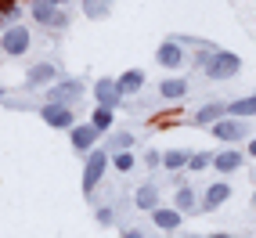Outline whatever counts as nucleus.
<instances>
[{
    "instance_id": "f257e3e1",
    "label": "nucleus",
    "mask_w": 256,
    "mask_h": 238,
    "mask_svg": "<svg viewBox=\"0 0 256 238\" xmlns=\"http://www.w3.org/2000/svg\"><path fill=\"white\" fill-rule=\"evenodd\" d=\"M238 69H242V58L231 54V50H213L206 58V76L210 80H231Z\"/></svg>"
},
{
    "instance_id": "f03ea898",
    "label": "nucleus",
    "mask_w": 256,
    "mask_h": 238,
    "mask_svg": "<svg viewBox=\"0 0 256 238\" xmlns=\"http://www.w3.org/2000/svg\"><path fill=\"white\" fill-rule=\"evenodd\" d=\"M108 159H112V156H108V152H101V148L87 156V166H83V192H87V195L98 188V180L105 177V166H108Z\"/></svg>"
},
{
    "instance_id": "7ed1b4c3",
    "label": "nucleus",
    "mask_w": 256,
    "mask_h": 238,
    "mask_svg": "<svg viewBox=\"0 0 256 238\" xmlns=\"http://www.w3.org/2000/svg\"><path fill=\"white\" fill-rule=\"evenodd\" d=\"M44 123L58 126V130H72L76 126V116H72V105H58V101H47V105L40 108Z\"/></svg>"
},
{
    "instance_id": "20e7f679",
    "label": "nucleus",
    "mask_w": 256,
    "mask_h": 238,
    "mask_svg": "<svg viewBox=\"0 0 256 238\" xmlns=\"http://www.w3.org/2000/svg\"><path fill=\"white\" fill-rule=\"evenodd\" d=\"M0 50L11 58H22L26 50H29V29L26 26H11L4 36H0Z\"/></svg>"
},
{
    "instance_id": "39448f33",
    "label": "nucleus",
    "mask_w": 256,
    "mask_h": 238,
    "mask_svg": "<svg viewBox=\"0 0 256 238\" xmlns=\"http://www.w3.org/2000/svg\"><path fill=\"white\" fill-rule=\"evenodd\" d=\"M32 18H36L40 26H50V29H62L65 22H69L65 11H58L50 0H32Z\"/></svg>"
},
{
    "instance_id": "423d86ee",
    "label": "nucleus",
    "mask_w": 256,
    "mask_h": 238,
    "mask_svg": "<svg viewBox=\"0 0 256 238\" xmlns=\"http://www.w3.org/2000/svg\"><path fill=\"white\" fill-rule=\"evenodd\" d=\"M156 62L162 65V69H184V44L166 40V44L156 50Z\"/></svg>"
},
{
    "instance_id": "0eeeda50",
    "label": "nucleus",
    "mask_w": 256,
    "mask_h": 238,
    "mask_svg": "<svg viewBox=\"0 0 256 238\" xmlns=\"http://www.w3.org/2000/svg\"><path fill=\"white\" fill-rule=\"evenodd\" d=\"M213 138L228 141V144L242 141L246 138V119H220V123H213Z\"/></svg>"
},
{
    "instance_id": "6e6552de",
    "label": "nucleus",
    "mask_w": 256,
    "mask_h": 238,
    "mask_svg": "<svg viewBox=\"0 0 256 238\" xmlns=\"http://www.w3.org/2000/svg\"><path fill=\"white\" fill-rule=\"evenodd\" d=\"M94 94H98V108H116L119 101H123V94H119V87H116V80H98Z\"/></svg>"
},
{
    "instance_id": "1a4fd4ad",
    "label": "nucleus",
    "mask_w": 256,
    "mask_h": 238,
    "mask_svg": "<svg viewBox=\"0 0 256 238\" xmlns=\"http://www.w3.org/2000/svg\"><path fill=\"white\" fill-rule=\"evenodd\" d=\"M54 80H58V65H50V62H36L26 76L29 87H44V83H54Z\"/></svg>"
},
{
    "instance_id": "9d476101",
    "label": "nucleus",
    "mask_w": 256,
    "mask_h": 238,
    "mask_svg": "<svg viewBox=\"0 0 256 238\" xmlns=\"http://www.w3.org/2000/svg\"><path fill=\"white\" fill-rule=\"evenodd\" d=\"M83 90V80H69V83H58V87H50L47 101H58V105H69V101H76Z\"/></svg>"
},
{
    "instance_id": "9b49d317",
    "label": "nucleus",
    "mask_w": 256,
    "mask_h": 238,
    "mask_svg": "<svg viewBox=\"0 0 256 238\" xmlns=\"http://www.w3.org/2000/svg\"><path fill=\"white\" fill-rule=\"evenodd\" d=\"M69 138H72V148H76V152H87L90 144H98L101 130H94V126L87 123V126H72V130H69Z\"/></svg>"
},
{
    "instance_id": "f8f14e48",
    "label": "nucleus",
    "mask_w": 256,
    "mask_h": 238,
    "mask_svg": "<svg viewBox=\"0 0 256 238\" xmlns=\"http://www.w3.org/2000/svg\"><path fill=\"white\" fill-rule=\"evenodd\" d=\"M116 87H119V94H123V98H126V94H138V90L144 87V72H141V69H130V72H123V76L116 80Z\"/></svg>"
},
{
    "instance_id": "ddd939ff",
    "label": "nucleus",
    "mask_w": 256,
    "mask_h": 238,
    "mask_svg": "<svg viewBox=\"0 0 256 238\" xmlns=\"http://www.w3.org/2000/svg\"><path fill=\"white\" fill-rule=\"evenodd\" d=\"M231 198V184H210V192H206V198H202V206L206 210H216V206H224V202Z\"/></svg>"
},
{
    "instance_id": "4468645a",
    "label": "nucleus",
    "mask_w": 256,
    "mask_h": 238,
    "mask_svg": "<svg viewBox=\"0 0 256 238\" xmlns=\"http://www.w3.org/2000/svg\"><path fill=\"white\" fill-rule=\"evenodd\" d=\"M213 166L220 170V174H234V170L242 166V152H234V148L220 152V156H213Z\"/></svg>"
},
{
    "instance_id": "2eb2a0df",
    "label": "nucleus",
    "mask_w": 256,
    "mask_h": 238,
    "mask_svg": "<svg viewBox=\"0 0 256 238\" xmlns=\"http://www.w3.org/2000/svg\"><path fill=\"white\" fill-rule=\"evenodd\" d=\"M152 220H156V228H162V231H177L180 228V213L177 210H152Z\"/></svg>"
},
{
    "instance_id": "dca6fc26",
    "label": "nucleus",
    "mask_w": 256,
    "mask_h": 238,
    "mask_svg": "<svg viewBox=\"0 0 256 238\" xmlns=\"http://www.w3.org/2000/svg\"><path fill=\"white\" fill-rule=\"evenodd\" d=\"M159 94H162L166 101H177V98H184V94H188V80H180V76H174V80H162V83H159Z\"/></svg>"
},
{
    "instance_id": "f3484780",
    "label": "nucleus",
    "mask_w": 256,
    "mask_h": 238,
    "mask_svg": "<svg viewBox=\"0 0 256 238\" xmlns=\"http://www.w3.org/2000/svg\"><path fill=\"white\" fill-rule=\"evenodd\" d=\"M228 116V105H220V101H213V105H202L195 112V123H220V119Z\"/></svg>"
},
{
    "instance_id": "a211bd4d",
    "label": "nucleus",
    "mask_w": 256,
    "mask_h": 238,
    "mask_svg": "<svg viewBox=\"0 0 256 238\" xmlns=\"http://www.w3.org/2000/svg\"><path fill=\"white\" fill-rule=\"evenodd\" d=\"M228 116H231V119H249V116H256V94H252V98H242V101H231V105H228Z\"/></svg>"
},
{
    "instance_id": "6ab92c4d",
    "label": "nucleus",
    "mask_w": 256,
    "mask_h": 238,
    "mask_svg": "<svg viewBox=\"0 0 256 238\" xmlns=\"http://www.w3.org/2000/svg\"><path fill=\"white\" fill-rule=\"evenodd\" d=\"M112 4L116 0H83V14H87V18H108Z\"/></svg>"
},
{
    "instance_id": "aec40b11",
    "label": "nucleus",
    "mask_w": 256,
    "mask_h": 238,
    "mask_svg": "<svg viewBox=\"0 0 256 238\" xmlns=\"http://www.w3.org/2000/svg\"><path fill=\"white\" fill-rule=\"evenodd\" d=\"M134 202H138V210H156V202H159V188H152V184H141L138 195H134Z\"/></svg>"
},
{
    "instance_id": "412c9836",
    "label": "nucleus",
    "mask_w": 256,
    "mask_h": 238,
    "mask_svg": "<svg viewBox=\"0 0 256 238\" xmlns=\"http://www.w3.org/2000/svg\"><path fill=\"white\" fill-rule=\"evenodd\" d=\"M188 162H192V156L180 152V148H174V152H166V156H162V166H166V170H180V166H188Z\"/></svg>"
},
{
    "instance_id": "4be33fe9",
    "label": "nucleus",
    "mask_w": 256,
    "mask_h": 238,
    "mask_svg": "<svg viewBox=\"0 0 256 238\" xmlns=\"http://www.w3.org/2000/svg\"><path fill=\"white\" fill-rule=\"evenodd\" d=\"M90 126L105 134V130L112 126V108H94V119H90Z\"/></svg>"
},
{
    "instance_id": "5701e85b",
    "label": "nucleus",
    "mask_w": 256,
    "mask_h": 238,
    "mask_svg": "<svg viewBox=\"0 0 256 238\" xmlns=\"http://www.w3.org/2000/svg\"><path fill=\"white\" fill-rule=\"evenodd\" d=\"M112 166L123 170V174H130V170H134V156H130V152H119V156H112Z\"/></svg>"
},
{
    "instance_id": "b1692460",
    "label": "nucleus",
    "mask_w": 256,
    "mask_h": 238,
    "mask_svg": "<svg viewBox=\"0 0 256 238\" xmlns=\"http://www.w3.org/2000/svg\"><path fill=\"white\" fill-rule=\"evenodd\" d=\"M177 206H180V210H192V206H195L192 188H180V192H177Z\"/></svg>"
},
{
    "instance_id": "393cba45",
    "label": "nucleus",
    "mask_w": 256,
    "mask_h": 238,
    "mask_svg": "<svg viewBox=\"0 0 256 238\" xmlns=\"http://www.w3.org/2000/svg\"><path fill=\"white\" fill-rule=\"evenodd\" d=\"M213 162V156H210V152H202V156H192V162H188V166H192V170H206Z\"/></svg>"
},
{
    "instance_id": "a878e982",
    "label": "nucleus",
    "mask_w": 256,
    "mask_h": 238,
    "mask_svg": "<svg viewBox=\"0 0 256 238\" xmlns=\"http://www.w3.org/2000/svg\"><path fill=\"white\" fill-rule=\"evenodd\" d=\"M130 141H134L130 134H116V138H112V144H116V148H123V152H130Z\"/></svg>"
},
{
    "instance_id": "bb28decb",
    "label": "nucleus",
    "mask_w": 256,
    "mask_h": 238,
    "mask_svg": "<svg viewBox=\"0 0 256 238\" xmlns=\"http://www.w3.org/2000/svg\"><path fill=\"white\" fill-rule=\"evenodd\" d=\"M98 224H112V210H108V206L98 210Z\"/></svg>"
},
{
    "instance_id": "cd10ccee",
    "label": "nucleus",
    "mask_w": 256,
    "mask_h": 238,
    "mask_svg": "<svg viewBox=\"0 0 256 238\" xmlns=\"http://www.w3.org/2000/svg\"><path fill=\"white\" fill-rule=\"evenodd\" d=\"M123 238H144V234H141L138 228H130V231H123Z\"/></svg>"
},
{
    "instance_id": "c85d7f7f",
    "label": "nucleus",
    "mask_w": 256,
    "mask_h": 238,
    "mask_svg": "<svg viewBox=\"0 0 256 238\" xmlns=\"http://www.w3.org/2000/svg\"><path fill=\"white\" fill-rule=\"evenodd\" d=\"M249 156H256V138H252V141H249Z\"/></svg>"
},
{
    "instance_id": "c756f323",
    "label": "nucleus",
    "mask_w": 256,
    "mask_h": 238,
    "mask_svg": "<svg viewBox=\"0 0 256 238\" xmlns=\"http://www.w3.org/2000/svg\"><path fill=\"white\" fill-rule=\"evenodd\" d=\"M210 238H231V234H224V231H216V234H210Z\"/></svg>"
},
{
    "instance_id": "7c9ffc66",
    "label": "nucleus",
    "mask_w": 256,
    "mask_h": 238,
    "mask_svg": "<svg viewBox=\"0 0 256 238\" xmlns=\"http://www.w3.org/2000/svg\"><path fill=\"white\" fill-rule=\"evenodd\" d=\"M0 94H4V87H0Z\"/></svg>"
},
{
    "instance_id": "2f4dec72",
    "label": "nucleus",
    "mask_w": 256,
    "mask_h": 238,
    "mask_svg": "<svg viewBox=\"0 0 256 238\" xmlns=\"http://www.w3.org/2000/svg\"><path fill=\"white\" fill-rule=\"evenodd\" d=\"M252 202H256V195H252Z\"/></svg>"
},
{
    "instance_id": "473e14b6",
    "label": "nucleus",
    "mask_w": 256,
    "mask_h": 238,
    "mask_svg": "<svg viewBox=\"0 0 256 238\" xmlns=\"http://www.w3.org/2000/svg\"><path fill=\"white\" fill-rule=\"evenodd\" d=\"M252 4H256V0H252Z\"/></svg>"
}]
</instances>
